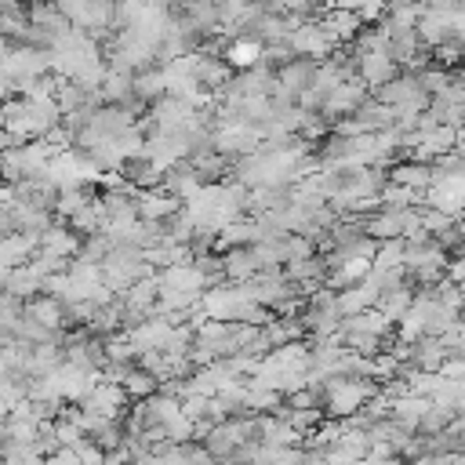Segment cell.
Here are the masks:
<instances>
[{
	"mask_svg": "<svg viewBox=\"0 0 465 465\" xmlns=\"http://www.w3.org/2000/svg\"><path fill=\"white\" fill-rule=\"evenodd\" d=\"M320 392H323V414H331V418H345V414L360 411V407L378 392V381H374V378L327 374V378L320 381Z\"/></svg>",
	"mask_w": 465,
	"mask_h": 465,
	"instance_id": "1",
	"label": "cell"
},
{
	"mask_svg": "<svg viewBox=\"0 0 465 465\" xmlns=\"http://www.w3.org/2000/svg\"><path fill=\"white\" fill-rule=\"evenodd\" d=\"M76 403L87 414H98V418H124V411L131 407V396H127V389L120 381H109V378L98 374V381L91 385V392L80 396Z\"/></svg>",
	"mask_w": 465,
	"mask_h": 465,
	"instance_id": "2",
	"label": "cell"
},
{
	"mask_svg": "<svg viewBox=\"0 0 465 465\" xmlns=\"http://www.w3.org/2000/svg\"><path fill=\"white\" fill-rule=\"evenodd\" d=\"M287 44H291V51L294 54H305V58H327L334 47H341L327 29H323V22L320 18H305V22H298L294 29H291V36H287Z\"/></svg>",
	"mask_w": 465,
	"mask_h": 465,
	"instance_id": "3",
	"label": "cell"
},
{
	"mask_svg": "<svg viewBox=\"0 0 465 465\" xmlns=\"http://www.w3.org/2000/svg\"><path fill=\"white\" fill-rule=\"evenodd\" d=\"M367 94H371V87H367L360 76H345V80H341V84H338V87H334V91L323 98L320 113H323V116L334 124V120L349 116V113H352V109H356V105H360Z\"/></svg>",
	"mask_w": 465,
	"mask_h": 465,
	"instance_id": "4",
	"label": "cell"
},
{
	"mask_svg": "<svg viewBox=\"0 0 465 465\" xmlns=\"http://www.w3.org/2000/svg\"><path fill=\"white\" fill-rule=\"evenodd\" d=\"M396 73H400V65L389 58L385 47H381V51H363V54H356V76H360L367 87H378V84L392 80Z\"/></svg>",
	"mask_w": 465,
	"mask_h": 465,
	"instance_id": "5",
	"label": "cell"
},
{
	"mask_svg": "<svg viewBox=\"0 0 465 465\" xmlns=\"http://www.w3.org/2000/svg\"><path fill=\"white\" fill-rule=\"evenodd\" d=\"M316 58H305V54H291L283 65H276V84L291 87L294 94H302L305 87H312V76H316Z\"/></svg>",
	"mask_w": 465,
	"mask_h": 465,
	"instance_id": "6",
	"label": "cell"
},
{
	"mask_svg": "<svg viewBox=\"0 0 465 465\" xmlns=\"http://www.w3.org/2000/svg\"><path fill=\"white\" fill-rule=\"evenodd\" d=\"M134 203H138V218H167L182 207V200L174 193H167L163 185H153V189H138L134 193Z\"/></svg>",
	"mask_w": 465,
	"mask_h": 465,
	"instance_id": "7",
	"label": "cell"
},
{
	"mask_svg": "<svg viewBox=\"0 0 465 465\" xmlns=\"http://www.w3.org/2000/svg\"><path fill=\"white\" fill-rule=\"evenodd\" d=\"M414 33L425 47H436L443 40H450V15L447 11H436V7H421L418 22H414Z\"/></svg>",
	"mask_w": 465,
	"mask_h": 465,
	"instance_id": "8",
	"label": "cell"
},
{
	"mask_svg": "<svg viewBox=\"0 0 465 465\" xmlns=\"http://www.w3.org/2000/svg\"><path fill=\"white\" fill-rule=\"evenodd\" d=\"M385 174H389V182H400V185H411V189H429V182H432V163L407 156V160L389 163Z\"/></svg>",
	"mask_w": 465,
	"mask_h": 465,
	"instance_id": "9",
	"label": "cell"
},
{
	"mask_svg": "<svg viewBox=\"0 0 465 465\" xmlns=\"http://www.w3.org/2000/svg\"><path fill=\"white\" fill-rule=\"evenodd\" d=\"M222 262H225V280H232V283H243V280H251L258 272V258H254V247L251 243L225 247Z\"/></svg>",
	"mask_w": 465,
	"mask_h": 465,
	"instance_id": "10",
	"label": "cell"
},
{
	"mask_svg": "<svg viewBox=\"0 0 465 465\" xmlns=\"http://www.w3.org/2000/svg\"><path fill=\"white\" fill-rule=\"evenodd\" d=\"M374 302H378V287H374L371 276H363V280H356V283H349V287L338 291V309H341V316H352V312H360V309H371Z\"/></svg>",
	"mask_w": 465,
	"mask_h": 465,
	"instance_id": "11",
	"label": "cell"
},
{
	"mask_svg": "<svg viewBox=\"0 0 465 465\" xmlns=\"http://www.w3.org/2000/svg\"><path fill=\"white\" fill-rule=\"evenodd\" d=\"M36 247H44V251H51V254H65V258H73L76 254V247H80V236L62 222H51L40 236H36Z\"/></svg>",
	"mask_w": 465,
	"mask_h": 465,
	"instance_id": "12",
	"label": "cell"
},
{
	"mask_svg": "<svg viewBox=\"0 0 465 465\" xmlns=\"http://www.w3.org/2000/svg\"><path fill=\"white\" fill-rule=\"evenodd\" d=\"M4 291H11L15 298H33V294H40L44 291V272H36L29 262H18V265H11V272H7V287Z\"/></svg>",
	"mask_w": 465,
	"mask_h": 465,
	"instance_id": "13",
	"label": "cell"
},
{
	"mask_svg": "<svg viewBox=\"0 0 465 465\" xmlns=\"http://www.w3.org/2000/svg\"><path fill=\"white\" fill-rule=\"evenodd\" d=\"M385 33H389V29H385ZM421 47H425V44L418 40V33H414V29H392V33H389V44H385L389 58H392L400 69H403V65H411V62L418 58V51H421Z\"/></svg>",
	"mask_w": 465,
	"mask_h": 465,
	"instance_id": "14",
	"label": "cell"
},
{
	"mask_svg": "<svg viewBox=\"0 0 465 465\" xmlns=\"http://www.w3.org/2000/svg\"><path fill=\"white\" fill-rule=\"evenodd\" d=\"M403 211L407 207H378L367 222H363V229L374 236V240H392V236H403Z\"/></svg>",
	"mask_w": 465,
	"mask_h": 465,
	"instance_id": "15",
	"label": "cell"
},
{
	"mask_svg": "<svg viewBox=\"0 0 465 465\" xmlns=\"http://www.w3.org/2000/svg\"><path fill=\"white\" fill-rule=\"evenodd\" d=\"M411 302H414V287H411V283L403 280L400 287H392V291H381L374 305H378V312H381L385 320L400 323V316H403V312L411 309Z\"/></svg>",
	"mask_w": 465,
	"mask_h": 465,
	"instance_id": "16",
	"label": "cell"
},
{
	"mask_svg": "<svg viewBox=\"0 0 465 465\" xmlns=\"http://www.w3.org/2000/svg\"><path fill=\"white\" fill-rule=\"evenodd\" d=\"M225 62L232 65V73L236 69H247V65H254V62H262V40H251V36H232L229 44H225Z\"/></svg>",
	"mask_w": 465,
	"mask_h": 465,
	"instance_id": "17",
	"label": "cell"
},
{
	"mask_svg": "<svg viewBox=\"0 0 465 465\" xmlns=\"http://www.w3.org/2000/svg\"><path fill=\"white\" fill-rule=\"evenodd\" d=\"M160 94H167V84H163L160 62H156V65H149V69H142V73H134V98H138L142 105H153Z\"/></svg>",
	"mask_w": 465,
	"mask_h": 465,
	"instance_id": "18",
	"label": "cell"
},
{
	"mask_svg": "<svg viewBox=\"0 0 465 465\" xmlns=\"http://www.w3.org/2000/svg\"><path fill=\"white\" fill-rule=\"evenodd\" d=\"M120 385L127 389V396H131V400H142V396H149V392H156V389H160V378H156V374H149L145 367H138V363H134Z\"/></svg>",
	"mask_w": 465,
	"mask_h": 465,
	"instance_id": "19",
	"label": "cell"
},
{
	"mask_svg": "<svg viewBox=\"0 0 465 465\" xmlns=\"http://www.w3.org/2000/svg\"><path fill=\"white\" fill-rule=\"evenodd\" d=\"M7 272H11V265H4V262H0V291L7 287Z\"/></svg>",
	"mask_w": 465,
	"mask_h": 465,
	"instance_id": "20",
	"label": "cell"
}]
</instances>
